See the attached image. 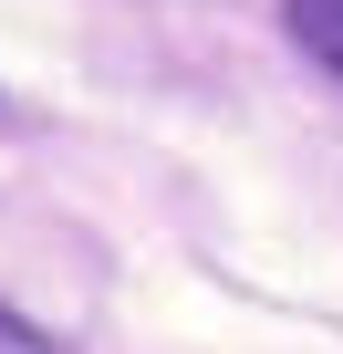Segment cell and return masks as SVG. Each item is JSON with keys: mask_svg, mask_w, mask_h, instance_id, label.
I'll list each match as a JSON object with an SVG mask.
<instances>
[{"mask_svg": "<svg viewBox=\"0 0 343 354\" xmlns=\"http://www.w3.org/2000/svg\"><path fill=\"white\" fill-rule=\"evenodd\" d=\"M291 32H302V53H322L343 73V0H291Z\"/></svg>", "mask_w": 343, "mask_h": 354, "instance_id": "cell-1", "label": "cell"}, {"mask_svg": "<svg viewBox=\"0 0 343 354\" xmlns=\"http://www.w3.org/2000/svg\"><path fill=\"white\" fill-rule=\"evenodd\" d=\"M0 354H52V344H42V333H32L21 313H0Z\"/></svg>", "mask_w": 343, "mask_h": 354, "instance_id": "cell-2", "label": "cell"}]
</instances>
